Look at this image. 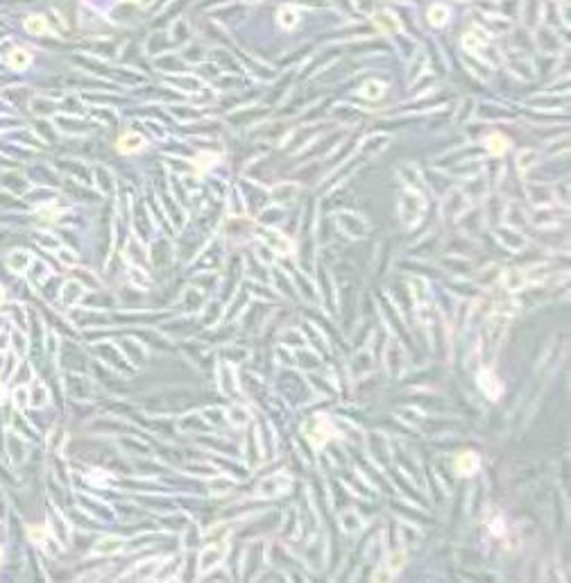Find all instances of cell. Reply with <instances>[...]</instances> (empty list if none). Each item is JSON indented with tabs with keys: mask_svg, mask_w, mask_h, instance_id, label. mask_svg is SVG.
I'll list each match as a JSON object with an SVG mask.
<instances>
[{
	"mask_svg": "<svg viewBox=\"0 0 571 583\" xmlns=\"http://www.w3.org/2000/svg\"><path fill=\"white\" fill-rule=\"evenodd\" d=\"M104 547H98V551H111V549H118V540H104Z\"/></svg>",
	"mask_w": 571,
	"mask_h": 583,
	"instance_id": "cell-6",
	"label": "cell"
},
{
	"mask_svg": "<svg viewBox=\"0 0 571 583\" xmlns=\"http://www.w3.org/2000/svg\"><path fill=\"white\" fill-rule=\"evenodd\" d=\"M25 30H28L30 34H41V32H45V20L41 18V16H30L28 20H25Z\"/></svg>",
	"mask_w": 571,
	"mask_h": 583,
	"instance_id": "cell-3",
	"label": "cell"
},
{
	"mask_svg": "<svg viewBox=\"0 0 571 583\" xmlns=\"http://www.w3.org/2000/svg\"><path fill=\"white\" fill-rule=\"evenodd\" d=\"M28 261H30L28 252H12V254L7 256V266L12 268L14 272H20V270H23V268L28 266Z\"/></svg>",
	"mask_w": 571,
	"mask_h": 583,
	"instance_id": "cell-2",
	"label": "cell"
},
{
	"mask_svg": "<svg viewBox=\"0 0 571 583\" xmlns=\"http://www.w3.org/2000/svg\"><path fill=\"white\" fill-rule=\"evenodd\" d=\"M141 145H143V139H141L139 134L125 136V139L120 141V150H123V152H132V150H139Z\"/></svg>",
	"mask_w": 571,
	"mask_h": 583,
	"instance_id": "cell-4",
	"label": "cell"
},
{
	"mask_svg": "<svg viewBox=\"0 0 571 583\" xmlns=\"http://www.w3.org/2000/svg\"><path fill=\"white\" fill-rule=\"evenodd\" d=\"M7 64L12 66V68H23V66H28V64H30V52L23 50V48L12 50V52L7 55Z\"/></svg>",
	"mask_w": 571,
	"mask_h": 583,
	"instance_id": "cell-1",
	"label": "cell"
},
{
	"mask_svg": "<svg viewBox=\"0 0 571 583\" xmlns=\"http://www.w3.org/2000/svg\"><path fill=\"white\" fill-rule=\"evenodd\" d=\"M458 467L465 472V474H469V472L474 470V467H478V461H476L474 456H469V454H467V456H463V459L458 461Z\"/></svg>",
	"mask_w": 571,
	"mask_h": 583,
	"instance_id": "cell-5",
	"label": "cell"
}]
</instances>
